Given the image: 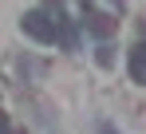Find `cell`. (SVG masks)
<instances>
[{
  "label": "cell",
  "mask_w": 146,
  "mask_h": 134,
  "mask_svg": "<svg viewBox=\"0 0 146 134\" xmlns=\"http://www.w3.org/2000/svg\"><path fill=\"white\" fill-rule=\"evenodd\" d=\"M20 28H24L32 40H40V44H51V40H55V20H51L44 8H32V12H24Z\"/></svg>",
  "instance_id": "cell-1"
},
{
  "label": "cell",
  "mask_w": 146,
  "mask_h": 134,
  "mask_svg": "<svg viewBox=\"0 0 146 134\" xmlns=\"http://www.w3.org/2000/svg\"><path fill=\"white\" fill-rule=\"evenodd\" d=\"M8 134H20V130H8Z\"/></svg>",
  "instance_id": "cell-6"
},
{
  "label": "cell",
  "mask_w": 146,
  "mask_h": 134,
  "mask_svg": "<svg viewBox=\"0 0 146 134\" xmlns=\"http://www.w3.org/2000/svg\"><path fill=\"white\" fill-rule=\"evenodd\" d=\"M99 134H119V130H115V126H103V130H99Z\"/></svg>",
  "instance_id": "cell-5"
},
{
  "label": "cell",
  "mask_w": 146,
  "mask_h": 134,
  "mask_svg": "<svg viewBox=\"0 0 146 134\" xmlns=\"http://www.w3.org/2000/svg\"><path fill=\"white\" fill-rule=\"evenodd\" d=\"M0 134H8V114L0 111Z\"/></svg>",
  "instance_id": "cell-4"
},
{
  "label": "cell",
  "mask_w": 146,
  "mask_h": 134,
  "mask_svg": "<svg viewBox=\"0 0 146 134\" xmlns=\"http://www.w3.org/2000/svg\"><path fill=\"white\" fill-rule=\"evenodd\" d=\"M126 71H130V79H134V83H142V87H146V44H134V47H130Z\"/></svg>",
  "instance_id": "cell-2"
},
{
  "label": "cell",
  "mask_w": 146,
  "mask_h": 134,
  "mask_svg": "<svg viewBox=\"0 0 146 134\" xmlns=\"http://www.w3.org/2000/svg\"><path fill=\"white\" fill-rule=\"evenodd\" d=\"M87 28H91L95 36H111V32H115V20H111L107 12H95V8H87Z\"/></svg>",
  "instance_id": "cell-3"
}]
</instances>
